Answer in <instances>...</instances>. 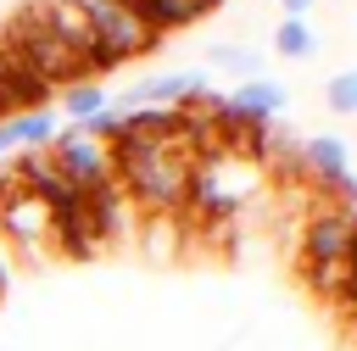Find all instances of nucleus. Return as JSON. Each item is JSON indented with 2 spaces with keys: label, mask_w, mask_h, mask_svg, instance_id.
Masks as SVG:
<instances>
[{
  "label": "nucleus",
  "mask_w": 357,
  "mask_h": 351,
  "mask_svg": "<svg viewBox=\"0 0 357 351\" xmlns=\"http://www.w3.org/2000/svg\"><path fill=\"white\" fill-rule=\"evenodd\" d=\"M45 156L56 162V173H61V178H67L73 189H100V184H112V150H106L100 139H89V134H78L73 123L50 134V145H45Z\"/></svg>",
  "instance_id": "obj_2"
},
{
  "label": "nucleus",
  "mask_w": 357,
  "mask_h": 351,
  "mask_svg": "<svg viewBox=\"0 0 357 351\" xmlns=\"http://www.w3.org/2000/svg\"><path fill=\"white\" fill-rule=\"evenodd\" d=\"M273 50H279L284 61H312V56H318L312 22H307V17H284V22L273 28Z\"/></svg>",
  "instance_id": "obj_6"
},
{
  "label": "nucleus",
  "mask_w": 357,
  "mask_h": 351,
  "mask_svg": "<svg viewBox=\"0 0 357 351\" xmlns=\"http://www.w3.org/2000/svg\"><path fill=\"white\" fill-rule=\"evenodd\" d=\"M301 173H307L318 189H329V195H340V201L357 206V173H351V150H346L340 134H312V139H301Z\"/></svg>",
  "instance_id": "obj_4"
},
{
  "label": "nucleus",
  "mask_w": 357,
  "mask_h": 351,
  "mask_svg": "<svg viewBox=\"0 0 357 351\" xmlns=\"http://www.w3.org/2000/svg\"><path fill=\"white\" fill-rule=\"evenodd\" d=\"M324 100H329V111H335V117H357V67H340V72H329V84H324Z\"/></svg>",
  "instance_id": "obj_9"
},
{
  "label": "nucleus",
  "mask_w": 357,
  "mask_h": 351,
  "mask_svg": "<svg viewBox=\"0 0 357 351\" xmlns=\"http://www.w3.org/2000/svg\"><path fill=\"white\" fill-rule=\"evenodd\" d=\"M351 262V206H318L301 223V267Z\"/></svg>",
  "instance_id": "obj_3"
},
{
  "label": "nucleus",
  "mask_w": 357,
  "mask_h": 351,
  "mask_svg": "<svg viewBox=\"0 0 357 351\" xmlns=\"http://www.w3.org/2000/svg\"><path fill=\"white\" fill-rule=\"evenodd\" d=\"M195 95H206V72H156V78H139L128 95L112 100V111H134V106H190Z\"/></svg>",
  "instance_id": "obj_5"
},
{
  "label": "nucleus",
  "mask_w": 357,
  "mask_h": 351,
  "mask_svg": "<svg viewBox=\"0 0 357 351\" xmlns=\"http://www.w3.org/2000/svg\"><path fill=\"white\" fill-rule=\"evenodd\" d=\"M279 6H284V17H307L318 0H279Z\"/></svg>",
  "instance_id": "obj_10"
},
{
  "label": "nucleus",
  "mask_w": 357,
  "mask_h": 351,
  "mask_svg": "<svg viewBox=\"0 0 357 351\" xmlns=\"http://www.w3.org/2000/svg\"><path fill=\"white\" fill-rule=\"evenodd\" d=\"M106 100H112V95H106L95 78H84V84H67V89H61V111H67L73 123H89L95 111H106Z\"/></svg>",
  "instance_id": "obj_7"
},
{
  "label": "nucleus",
  "mask_w": 357,
  "mask_h": 351,
  "mask_svg": "<svg viewBox=\"0 0 357 351\" xmlns=\"http://www.w3.org/2000/svg\"><path fill=\"white\" fill-rule=\"evenodd\" d=\"M84 6V17H89V33H95V50H89V78L95 72H112V67H123V61H134V56H145V50H156L162 45V33H151L128 6H117V0H78Z\"/></svg>",
  "instance_id": "obj_1"
},
{
  "label": "nucleus",
  "mask_w": 357,
  "mask_h": 351,
  "mask_svg": "<svg viewBox=\"0 0 357 351\" xmlns=\"http://www.w3.org/2000/svg\"><path fill=\"white\" fill-rule=\"evenodd\" d=\"M206 61H212V67H223V72H240V84H245V78H262V56H257V50H245V45H212V50H206Z\"/></svg>",
  "instance_id": "obj_8"
}]
</instances>
